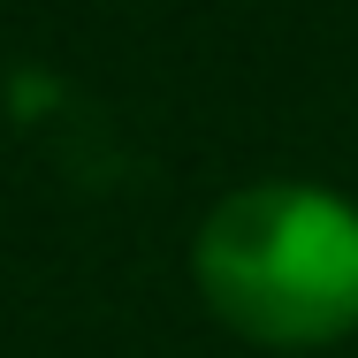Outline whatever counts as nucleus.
<instances>
[{
	"label": "nucleus",
	"mask_w": 358,
	"mask_h": 358,
	"mask_svg": "<svg viewBox=\"0 0 358 358\" xmlns=\"http://www.w3.org/2000/svg\"><path fill=\"white\" fill-rule=\"evenodd\" d=\"M199 289L252 343L313 351L358 328V206L320 183H252L199 229Z\"/></svg>",
	"instance_id": "f257e3e1"
}]
</instances>
